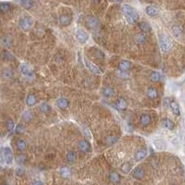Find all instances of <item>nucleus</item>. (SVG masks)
I'll return each mask as SVG.
<instances>
[{"instance_id": "2eb2a0df", "label": "nucleus", "mask_w": 185, "mask_h": 185, "mask_svg": "<svg viewBox=\"0 0 185 185\" xmlns=\"http://www.w3.org/2000/svg\"><path fill=\"white\" fill-rule=\"evenodd\" d=\"M87 24L90 28H92V29H94V28H96L98 26V20L96 18H94V17H90L88 18V20H87Z\"/></svg>"}, {"instance_id": "ea45409f", "label": "nucleus", "mask_w": 185, "mask_h": 185, "mask_svg": "<svg viewBox=\"0 0 185 185\" xmlns=\"http://www.w3.org/2000/svg\"><path fill=\"white\" fill-rule=\"evenodd\" d=\"M23 118H25V120H30L32 118V113L30 111H25L23 114Z\"/></svg>"}, {"instance_id": "4be33fe9", "label": "nucleus", "mask_w": 185, "mask_h": 185, "mask_svg": "<svg viewBox=\"0 0 185 185\" xmlns=\"http://www.w3.org/2000/svg\"><path fill=\"white\" fill-rule=\"evenodd\" d=\"M70 21H72V20H70V18L68 15H61L59 17V21H60L61 24L64 25V26L69 25L70 23Z\"/></svg>"}, {"instance_id": "6e6552de", "label": "nucleus", "mask_w": 185, "mask_h": 185, "mask_svg": "<svg viewBox=\"0 0 185 185\" xmlns=\"http://www.w3.org/2000/svg\"><path fill=\"white\" fill-rule=\"evenodd\" d=\"M146 155H147V151H146L145 148H143V149H140L138 150L135 153V160L136 161H141V160H143Z\"/></svg>"}, {"instance_id": "473e14b6", "label": "nucleus", "mask_w": 185, "mask_h": 185, "mask_svg": "<svg viewBox=\"0 0 185 185\" xmlns=\"http://www.w3.org/2000/svg\"><path fill=\"white\" fill-rule=\"evenodd\" d=\"M7 128L8 131H12L14 130V128H15V124H14V122L12 120H8L7 122Z\"/></svg>"}, {"instance_id": "c9c22d12", "label": "nucleus", "mask_w": 185, "mask_h": 185, "mask_svg": "<svg viewBox=\"0 0 185 185\" xmlns=\"http://www.w3.org/2000/svg\"><path fill=\"white\" fill-rule=\"evenodd\" d=\"M21 4L22 5L23 7H24L25 8H32V1H29V0H26V1H21Z\"/></svg>"}, {"instance_id": "9b49d317", "label": "nucleus", "mask_w": 185, "mask_h": 185, "mask_svg": "<svg viewBox=\"0 0 185 185\" xmlns=\"http://www.w3.org/2000/svg\"><path fill=\"white\" fill-rule=\"evenodd\" d=\"M169 107L171 108V110L173 112V114L175 116H179V114H181V111H179V107L178 105L177 102L175 101H170L169 104Z\"/></svg>"}, {"instance_id": "f257e3e1", "label": "nucleus", "mask_w": 185, "mask_h": 185, "mask_svg": "<svg viewBox=\"0 0 185 185\" xmlns=\"http://www.w3.org/2000/svg\"><path fill=\"white\" fill-rule=\"evenodd\" d=\"M122 11L126 17V20L128 21V22H129L130 24H133L134 22L138 21V19H139L138 13H137L131 6H129V5H124L122 8Z\"/></svg>"}, {"instance_id": "58836bf2", "label": "nucleus", "mask_w": 185, "mask_h": 185, "mask_svg": "<svg viewBox=\"0 0 185 185\" xmlns=\"http://www.w3.org/2000/svg\"><path fill=\"white\" fill-rule=\"evenodd\" d=\"M131 165L128 164V163H126V164H124V165H122V167H121V169H122L125 173L129 172L130 170H131Z\"/></svg>"}, {"instance_id": "72a5a7b5", "label": "nucleus", "mask_w": 185, "mask_h": 185, "mask_svg": "<svg viewBox=\"0 0 185 185\" xmlns=\"http://www.w3.org/2000/svg\"><path fill=\"white\" fill-rule=\"evenodd\" d=\"M2 43H3V45H4L9 46V45H10V44H11V38L9 37V36L4 37V38H3V40H2Z\"/></svg>"}, {"instance_id": "c03bdc74", "label": "nucleus", "mask_w": 185, "mask_h": 185, "mask_svg": "<svg viewBox=\"0 0 185 185\" xmlns=\"http://www.w3.org/2000/svg\"><path fill=\"white\" fill-rule=\"evenodd\" d=\"M120 76H121L122 78H125V79H127L128 77H129V75H128L126 72H120Z\"/></svg>"}, {"instance_id": "20e7f679", "label": "nucleus", "mask_w": 185, "mask_h": 185, "mask_svg": "<svg viewBox=\"0 0 185 185\" xmlns=\"http://www.w3.org/2000/svg\"><path fill=\"white\" fill-rule=\"evenodd\" d=\"M3 159L7 164H11L13 162V154L9 147H4L2 150Z\"/></svg>"}, {"instance_id": "f3484780", "label": "nucleus", "mask_w": 185, "mask_h": 185, "mask_svg": "<svg viewBox=\"0 0 185 185\" xmlns=\"http://www.w3.org/2000/svg\"><path fill=\"white\" fill-rule=\"evenodd\" d=\"M116 107H117L118 109H120V110L126 109L127 108V102L123 98H120V99H118V101L116 103Z\"/></svg>"}, {"instance_id": "dca6fc26", "label": "nucleus", "mask_w": 185, "mask_h": 185, "mask_svg": "<svg viewBox=\"0 0 185 185\" xmlns=\"http://www.w3.org/2000/svg\"><path fill=\"white\" fill-rule=\"evenodd\" d=\"M162 126L168 130H172L174 128V123L172 120H170L169 118H164L162 120Z\"/></svg>"}, {"instance_id": "1a4fd4ad", "label": "nucleus", "mask_w": 185, "mask_h": 185, "mask_svg": "<svg viewBox=\"0 0 185 185\" xmlns=\"http://www.w3.org/2000/svg\"><path fill=\"white\" fill-rule=\"evenodd\" d=\"M145 12L150 17H155L158 14V9L156 8L155 6H148L145 8Z\"/></svg>"}, {"instance_id": "b1692460", "label": "nucleus", "mask_w": 185, "mask_h": 185, "mask_svg": "<svg viewBox=\"0 0 185 185\" xmlns=\"http://www.w3.org/2000/svg\"><path fill=\"white\" fill-rule=\"evenodd\" d=\"M76 157H77V154H76L74 151H69V153L67 154V160L70 163L75 162Z\"/></svg>"}, {"instance_id": "5701e85b", "label": "nucleus", "mask_w": 185, "mask_h": 185, "mask_svg": "<svg viewBox=\"0 0 185 185\" xmlns=\"http://www.w3.org/2000/svg\"><path fill=\"white\" fill-rule=\"evenodd\" d=\"M172 32H173L174 36L177 38H181L182 36V30L179 26H173Z\"/></svg>"}, {"instance_id": "9d476101", "label": "nucleus", "mask_w": 185, "mask_h": 185, "mask_svg": "<svg viewBox=\"0 0 185 185\" xmlns=\"http://www.w3.org/2000/svg\"><path fill=\"white\" fill-rule=\"evenodd\" d=\"M131 62L128 60H122L121 62L120 63V65H118V68H120V69L121 70V72H126L127 70H129L131 69Z\"/></svg>"}, {"instance_id": "412c9836", "label": "nucleus", "mask_w": 185, "mask_h": 185, "mask_svg": "<svg viewBox=\"0 0 185 185\" xmlns=\"http://www.w3.org/2000/svg\"><path fill=\"white\" fill-rule=\"evenodd\" d=\"M26 104L29 107H32L36 104V98L34 94H29L26 98Z\"/></svg>"}, {"instance_id": "a211bd4d", "label": "nucleus", "mask_w": 185, "mask_h": 185, "mask_svg": "<svg viewBox=\"0 0 185 185\" xmlns=\"http://www.w3.org/2000/svg\"><path fill=\"white\" fill-rule=\"evenodd\" d=\"M140 120L144 126H147L151 122V117H150V115H148V114H143V115L141 116Z\"/></svg>"}, {"instance_id": "ddd939ff", "label": "nucleus", "mask_w": 185, "mask_h": 185, "mask_svg": "<svg viewBox=\"0 0 185 185\" xmlns=\"http://www.w3.org/2000/svg\"><path fill=\"white\" fill-rule=\"evenodd\" d=\"M21 73L24 76H27V77H32V76H34L32 70L28 67L27 65H22L21 68Z\"/></svg>"}, {"instance_id": "a18cd8bd", "label": "nucleus", "mask_w": 185, "mask_h": 185, "mask_svg": "<svg viewBox=\"0 0 185 185\" xmlns=\"http://www.w3.org/2000/svg\"><path fill=\"white\" fill-rule=\"evenodd\" d=\"M32 185H43V183L41 182H39V181H35V182H34L32 183Z\"/></svg>"}, {"instance_id": "6ab92c4d", "label": "nucleus", "mask_w": 185, "mask_h": 185, "mask_svg": "<svg viewBox=\"0 0 185 185\" xmlns=\"http://www.w3.org/2000/svg\"><path fill=\"white\" fill-rule=\"evenodd\" d=\"M139 28L140 29L144 32H148L151 31V26L148 22L146 21H142V22H139Z\"/></svg>"}, {"instance_id": "7c9ffc66", "label": "nucleus", "mask_w": 185, "mask_h": 185, "mask_svg": "<svg viewBox=\"0 0 185 185\" xmlns=\"http://www.w3.org/2000/svg\"><path fill=\"white\" fill-rule=\"evenodd\" d=\"M60 173L63 178H68L70 175V170L68 168H62L60 170Z\"/></svg>"}, {"instance_id": "c85d7f7f", "label": "nucleus", "mask_w": 185, "mask_h": 185, "mask_svg": "<svg viewBox=\"0 0 185 185\" xmlns=\"http://www.w3.org/2000/svg\"><path fill=\"white\" fill-rule=\"evenodd\" d=\"M151 80H153V82H159L161 80V74L159 72H154L151 74Z\"/></svg>"}, {"instance_id": "4468645a", "label": "nucleus", "mask_w": 185, "mask_h": 185, "mask_svg": "<svg viewBox=\"0 0 185 185\" xmlns=\"http://www.w3.org/2000/svg\"><path fill=\"white\" fill-rule=\"evenodd\" d=\"M56 105H58V107L59 108H61V109H65V108H67L68 106H69V101L67 100L66 98H59L56 100Z\"/></svg>"}, {"instance_id": "0eeeda50", "label": "nucleus", "mask_w": 185, "mask_h": 185, "mask_svg": "<svg viewBox=\"0 0 185 185\" xmlns=\"http://www.w3.org/2000/svg\"><path fill=\"white\" fill-rule=\"evenodd\" d=\"M79 148L82 150L83 152H85V153H88V152L91 151V145L88 143L87 141L85 140H82L79 143Z\"/></svg>"}, {"instance_id": "4c0bfd02", "label": "nucleus", "mask_w": 185, "mask_h": 185, "mask_svg": "<svg viewBox=\"0 0 185 185\" xmlns=\"http://www.w3.org/2000/svg\"><path fill=\"white\" fill-rule=\"evenodd\" d=\"M40 109L43 111V112H47V111H49L50 110V107L47 105V104L44 103V104H42V105L40 106Z\"/></svg>"}, {"instance_id": "f8f14e48", "label": "nucleus", "mask_w": 185, "mask_h": 185, "mask_svg": "<svg viewBox=\"0 0 185 185\" xmlns=\"http://www.w3.org/2000/svg\"><path fill=\"white\" fill-rule=\"evenodd\" d=\"M85 64H86V66L88 67V69H91L94 73H96V74H101V72H100V69H98V67H96V65H94L92 62H90V61H89L88 59H85Z\"/></svg>"}, {"instance_id": "a19ab883", "label": "nucleus", "mask_w": 185, "mask_h": 185, "mask_svg": "<svg viewBox=\"0 0 185 185\" xmlns=\"http://www.w3.org/2000/svg\"><path fill=\"white\" fill-rule=\"evenodd\" d=\"M23 131H24V127H23V125L19 124L16 127V132H17V133H21Z\"/></svg>"}, {"instance_id": "79ce46f5", "label": "nucleus", "mask_w": 185, "mask_h": 185, "mask_svg": "<svg viewBox=\"0 0 185 185\" xmlns=\"http://www.w3.org/2000/svg\"><path fill=\"white\" fill-rule=\"evenodd\" d=\"M16 174L18 176H22L23 174H24V169L21 168H18L16 169Z\"/></svg>"}, {"instance_id": "39448f33", "label": "nucleus", "mask_w": 185, "mask_h": 185, "mask_svg": "<svg viewBox=\"0 0 185 185\" xmlns=\"http://www.w3.org/2000/svg\"><path fill=\"white\" fill-rule=\"evenodd\" d=\"M76 37H77V39L80 43L83 44V43H85L88 40L89 35L86 32H84L83 30H78L77 32H76Z\"/></svg>"}, {"instance_id": "393cba45", "label": "nucleus", "mask_w": 185, "mask_h": 185, "mask_svg": "<svg viewBox=\"0 0 185 185\" xmlns=\"http://www.w3.org/2000/svg\"><path fill=\"white\" fill-rule=\"evenodd\" d=\"M109 178H110V181L114 183H118V182H120V175H118L117 172L115 171H113L110 173L109 175Z\"/></svg>"}, {"instance_id": "bb28decb", "label": "nucleus", "mask_w": 185, "mask_h": 185, "mask_svg": "<svg viewBox=\"0 0 185 185\" xmlns=\"http://www.w3.org/2000/svg\"><path fill=\"white\" fill-rule=\"evenodd\" d=\"M9 8H10V6L8 3H0V11L2 13H7Z\"/></svg>"}, {"instance_id": "f03ea898", "label": "nucleus", "mask_w": 185, "mask_h": 185, "mask_svg": "<svg viewBox=\"0 0 185 185\" xmlns=\"http://www.w3.org/2000/svg\"><path fill=\"white\" fill-rule=\"evenodd\" d=\"M159 45L161 50L163 52H168L171 48V43H170L168 38L164 34H161L159 36Z\"/></svg>"}, {"instance_id": "e433bc0d", "label": "nucleus", "mask_w": 185, "mask_h": 185, "mask_svg": "<svg viewBox=\"0 0 185 185\" xmlns=\"http://www.w3.org/2000/svg\"><path fill=\"white\" fill-rule=\"evenodd\" d=\"M2 58L4 59H6V60H8V59H10V58H13V56H12V55L10 53H9V52L4 51L3 54H2Z\"/></svg>"}, {"instance_id": "c756f323", "label": "nucleus", "mask_w": 185, "mask_h": 185, "mask_svg": "<svg viewBox=\"0 0 185 185\" xmlns=\"http://www.w3.org/2000/svg\"><path fill=\"white\" fill-rule=\"evenodd\" d=\"M145 36L143 34H137L136 37H135V41L138 43V44H144V43H145Z\"/></svg>"}, {"instance_id": "aec40b11", "label": "nucleus", "mask_w": 185, "mask_h": 185, "mask_svg": "<svg viewBox=\"0 0 185 185\" xmlns=\"http://www.w3.org/2000/svg\"><path fill=\"white\" fill-rule=\"evenodd\" d=\"M147 96L150 99H155L157 97V91H156V89L154 87H150L147 90Z\"/></svg>"}, {"instance_id": "cd10ccee", "label": "nucleus", "mask_w": 185, "mask_h": 185, "mask_svg": "<svg viewBox=\"0 0 185 185\" xmlns=\"http://www.w3.org/2000/svg\"><path fill=\"white\" fill-rule=\"evenodd\" d=\"M17 147L19 150H24L25 147H26V142L24 140H22V139H20L18 142H17Z\"/></svg>"}, {"instance_id": "f704fd0d", "label": "nucleus", "mask_w": 185, "mask_h": 185, "mask_svg": "<svg viewBox=\"0 0 185 185\" xmlns=\"http://www.w3.org/2000/svg\"><path fill=\"white\" fill-rule=\"evenodd\" d=\"M117 141H118V137L110 136V137H108V138H107V144H112L114 143H116Z\"/></svg>"}, {"instance_id": "7ed1b4c3", "label": "nucleus", "mask_w": 185, "mask_h": 185, "mask_svg": "<svg viewBox=\"0 0 185 185\" xmlns=\"http://www.w3.org/2000/svg\"><path fill=\"white\" fill-rule=\"evenodd\" d=\"M32 21H34L30 16H24L20 20L19 24L22 30H29L32 25Z\"/></svg>"}, {"instance_id": "2f4dec72", "label": "nucleus", "mask_w": 185, "mask_h": 185, "mask_svg": "<svg viewBox=\"0 0 185 185\" xmlns=\"http://www.w3.org/2000/svg\"><path fill=\"white\" fill-rule=\"evenodd\" d=\"M3 76L5 78H11L12 76H13V72L11 69H5L4 72H3Z\"/></svg>"}, {"instance_id": "a878e982", "label": "nucleus", "mask_w": 185, "mask_h": 185, "mask_svg": "<svg viewBox=\"0 0 185 185\" xmlns=\"http://www.w3.org/2000/svg\"><path fill=\"white\" fill-rule=\"evenodd\" d=\"M103 94L106 97H111V96H114V91H113V89L110 88V87H106L103 90Z\"/></svg>"}, {"instance_id": "423d86ee", "label": "nucleus", "mask_w": 185, "mask_h": 185, "mask_svg": "<svg viewBox=\"0 0 185 185\" xmlns=\"http://www.w3.org/2000/svg\"><path fill=\"white\" fill-rule=\"evenodd\" d=\"M132 176H133L135 179H141L144 176V170L141 167H137L133 169V171H132Z\"/></svg>"}, {"instance_id": "37998d69", "label": "nucleus", "mask_w": 185, "mask_h": 185, "mask_svg": "<svg viewBox=\"0 0 185 185\" xmlns=\"http://www.w3.org/2000/svg\"><path fill=\"white\" fill-rule=\"evenodd\" d=\"M83 131H84V132H85V136H86L89 140L91 139V138H92V136H91V134H90V131H89L87 129H83Z\"/></svg>"}]
</instances>
